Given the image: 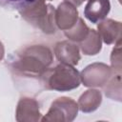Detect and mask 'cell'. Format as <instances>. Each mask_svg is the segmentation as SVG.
<instances>
[{"label":"cell","mask_w":122,"mask_h":122,"mask_svg":"<svg viewBox=\"0 0 122 122\" xmlns=\"http://www.w3.org/2000/svg\"><path fill=\"white\" fill-rule=\"evenodd\" d=\"M52 63V53L48 47L30 46L18 53L11 63L12 68L27 76H41Z\"/></svg>","instance_id":"1"},{"label":"cell","mask_w":122,"mask_h":122,"mask_svg":"<svg viewBox=\"0 0 122 122\" xmlns=\"http://www.w3.org/2000/svg\"><path fill=\"white\" fill-rule=\"evenodd\" d=\"M42 83L47 90L69 92L80 85L79 71L71 65L61 63L52 69H47L41 75Z\"/></svg>","instance_id":"2"},{"label":"cell","mask_w":122,"mask_h":122,"mask_svg":"<svg viewBox=\"0 0 122 122\" xmlns=\"http://www.w3.org/2000/svg\"><path fill=\"white\" fill-rule=\"evenodd\" d=\"M21 16L35 28L40 29L44 33H54L56 30L55 10L45 0H35L32 4L19 10Z\"/></svg>","instance_id":"3"},{"label":"cell","mask_w":122,"mask_h":122,"mask_svg":"<svg viewBox=\"0 0 122 122\" xmlns=\"http://www.w3.org/2000/svg\"><path fill=\"white\" fill-rule=\"evenodd\" d=\"M78 105L69 97H60L52 102L42 121H72L77 115Z\"/></svg>","instance_id":"4"},{"label":"cell","mask_w":122,"mask_h":122,"mask_svg":"<svg viewBox=\"0 0 122 122\" xmlns=\"http://www.w3.org/2000/svg\"><path fill=\"white\" fill-rule=\"evenodd\" d=\"M112 75V69L103 63H94L86 67L80 75V80L87 87H102Z\"/></svg>","instance_id":"5"},{"label":"cell","mask_w":122,"mask_h":122,"mask_svg":"<svg viewBox=\"0 0 122 122\" xmlns=\"http://www.w3.org/2000/svg\"><path fill=\"white\" fill-rule=\"evenodd\" d=\"M78 18L79 17L76 7L69 2L64 1L63 3L59 4L55 10V24L59 29L63 30H67L72 28Z\"/></svg>","instance_id":"6"},{"label":"cell","mask_w":122,"mask_h":122,"mask_svg":"<svg viewBox=\"0 0 122 122\" xmlns=\"http://www.w3.org/2000/svg\"><path fill=\"white\" fill-rule=\"evenodd\" d=\"M98 34L104 43L117 44L121 42V23L112 19H106L99 22L97 27Z\"/></svg>","instance_id":"7"},{"label":"cell","mask_w":122,"mask_h":122,"mask_svg":"<svg viewBox=\"0 0 122 122\" xmlns=\"http://www.w3.org/2000/svg\"><path fill=\"white\" fill-rule=\"evenodd\" d=\"M110 10V0H88L84 9V15L89 21L96 24L105 19Z\"/></svg>","instance_id":"8"},{"label":"cell","mask_w":122,"mask_h":122,"mask_svg":"<svg viewBox=\"0 0 122 122\" xmlns=\"http://www.w3.org/2000/svg\"><path fill=\"white\" fill-rule=\"evenodd\" d=\"M39 106L36 100L29 97L21 98L16 109L17 121H37L40 118Z\"/></svg>","instance_id":"9"},{"label":"cell","mask_w":122,"mask_h":122,"mask_svg":"<svg viewBox=\"0 0 122 122\" xmlns=\"http://www.w3.org/2000/svg\"><path fill=\"white\" fill-rule=\"evenodd\" d=\"M56 58L64 64L75 66L80 60L79 49L76 45L68 41H62L56 44L54 49Z\"/></svg>","instance_id":"10"},{"label":"cell","mask_w":122,"mask_h":122,"mask_svg":"<svg viewBox=\"0 0 122 122\" xmlns=\"http://www.w3.org/2000/svg\"><path fill=\"white\" fill-rule=\"evenodd\" d=\"M101 100L102 96L99 91L88 90L80 96L77 105L80 111H82L83 112H91L98 108L101 103Z\"/></svg>","instance_id":"11"},{"label":"cell","mask_w":122,"mask_h":122,"mask_svg":"<svg viewBox=\"0 0 122 122\" xmlns=\"http://www.w3.org/2000/svg\"><path fill=\"white\" fill-rule=\"evenodd\" d=\"M80 43L82 51L87 55H94L101 50V38L95 30H90L87 37Z\"/></svg>","instance_id":"12"},{"label":"cell","mask_w":122,"mask_h":122,"mask_svg":"<svg viewBox=\"0 0 122 122\" xmlns=\"http://www.w3.org/2000/svg\"><path fill=\"white\" fill-rule=\"evenodd\" d=\"M89 30H90V29L85 24L83 19L78 18V20L76 21V23L73 25L72 28L65 30V35L69 39H71L74 42H82L87 37Z\"/></svg>","instance_id":"13"},{"label":"cell","mask_w":122,"mask_h":122,"mask_svg":"<svg viewBox=\"0 0 122 122\" xmlns=\"http://www.w3.org/2000/svg\"><path fill=\"white\" fill-rule=\"evenodd\" d=\"M34 1L35 0H0V7L19 11L32 4Z\"/></svg>","instance_id":"14"},{"label":"cell","mask_w":122,"mask_h":122,"mask_svg":"<svg viewBox=\"0 0 122 122\" xmlns=\"http://www.w3.org/2000/svg\"><path fill=\"white\" fill-rule=\"evenodd\" d=\"M64 1L71 3V4H72V5L75 6V7H78V6H80L85 0H64Z\"/></svg>","instance_id":"15"},{"label":"cell","mask_w":122,"mask_h":122,"mask_svg":"<svg viewBox=\"0 0 122 122\" xmlns=\"http://www.w3.org/2000/svg\"><path fill=\"white\" fill-rule=\"evenodd\" d=\"M3 56H4V46L0 41V60H2Z\"/></svg>","instance_id":"16"}]
</instances>
